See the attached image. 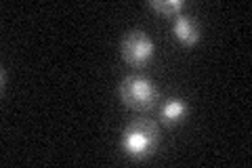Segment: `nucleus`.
Segmentation results:
<instances>
[{"instance_id":"nucleus-1","label":"nucleus","mask_w":252,"mask_h":168,"mask_svg":"<svg viewBox=\"0 0 252 168\" xmlns=\"http://www.w3.org/2000/svg\"><path fill=\"white\" fill-rule=\"evenodd\" d=\"M158 143H160L158 129L152 122H143V120L132 122L122 133V149L132 160H145L147 156H152Z\"/></svg>"},{"instance_id":"nucleus-2","label":"nucleus","mask_w":252,"mask_h":168,"mask_svg":"<svg viewBox=\"0 0 252 168\" xmlns=\"http://www.w3.org/2000/svg\"><path fill=\"white\" fill-rule=\"evenodd\" d=\"M120 99L124 101V105H128L132 109H149L156 105L158 91L154 82L147 76L132 74L122 78L120 82Z\"/></svg>"},{"instance_id":"nucleus-3","label":"nucleus","mask_w":252,"mask_h":168,"mask_svg":"<svg viewBox=\"0 0 252 168\" xmlns=\"http://www.w3.org/2000/svg\"><path fill=\"white\" fill-rule=\"evenodd\" d=\"M120 51H122V59L128 66H145L152 61L156 46L154 40L149 38L143 30H130L128 34H124L122 42H120Z\"/></svg>"},{"instance_id":"nucleus-4","label":"nucleus","mask_w":252,"mask_h":168,"mask_svg":"<svg viewBox=\"0 0 252 168\" xmlns=\"http://www.w3.org/2000/svg\"><path fill=\"white\" fill-rule=\"evenodd\" d=\"M172 34L185 46H195L200 42V26L185 13L177 15L175 21H172Z\"/></svg>"},{"instance_id":"nucleus-5","label":"nucleus","mask_w":252,"mask_h":168,"mask_svg":"<svg viewBox=\"0 0 252 168\" xmlns=\"http://www.w3.org/2000/svg\"><path fill=\"white\" fill-rule=\"evenodd\" d=\"M185 116H187V103L181 97H170L164 101V105H162V122L164 124H168V126L179 124Z\"/></svg>"},{"instance_id":"nucleus-6","label":"nucleus","mask_w":252,"mask_h":168,"mask_svg":"<svg viewBox=\"0 0 252 168\" xmlns=\"http://www.w3.org/2000/svg\"><path fill=\"white\" fill-rule=\"evenodd\" d=\"M149 6L160 15H164V17H177V15L183 13L185 2L183 0H152Z\"/></svg>"}]
</instances>
